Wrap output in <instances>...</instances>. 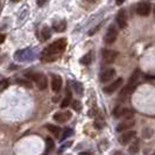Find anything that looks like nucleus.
<instances>
[{"instance_id":"obj_1","label":"nucleus","mask_w":155,"mask_h":155,"mask_svg":"<svg viewBox=\"0 0 155 155\" xmlns=\"http://www.w3.org/2000/svg\"><path fill=\"white\" fill-rule=\"evenodd\" d=\"M67 47V40L65 39H58L56 40L54 43H51L47 49L43 50L42 55V60H45L47 62H51L57 57V55H60Z\"/></svg>"},{"instance_id":"obj_2","label":"nucleus","mask_w":155,"mask_h":155,"mask_svg":"<svg viewBox=\"0 0 155 155\" xmlns=\"http://www.w3.org/2000/svg\"><path fill=\"white\" fill-rule=\"evenodd\" d=\"M26 76L28 77V79L34 81L38 84V87H39L40 90H46L47 89L48 82H47V77L43 74H40V72H27Z\"/></svg>"},{"instance_id":"obj_3","label":"nucleus","mask_w":155,"mask_h":155,"mask_svg":"<svg viewBox=\"0 0 155 155\" xmlns=\"http://www.w3.org/2000/svg\"><path fill=\"white\" fill-rule=\"evenodd\" d=\"M117 38H118V31H117L116 26L111 25L106 31V34H105V36H104V41L106 45H112L116 42Z\"/></svg>"},{"instance_id":"obj_4","label":"nucleus","mask_w":155,"mask_h":155,"mask_svg":"<svg viewBox=\"0 0 155 155\" xmlns=\"http://www.w3.org/2000/svg\"><path fill=\"white\" fill-rule=\"evenodd\" d=\"M152 11V5L148 1H142L137 6V13L141 16H148Z\"/></svg>"},{"instance_id":"obj_5","label":"nucleus","mask_w":155,"mask_h":155,"mask_svg":"<svg viewBox=\"0 0 155 155\" xmlns=\"http://www.w3.org/2000/svg\"><path fill=\"white\" fill-rule=\"evenodd\" d=\"M123 83H124V79L123 78H118L116 81H113L110 85L104 87V92L106 94H112V93L116 92V90H118L120 86L123 85Z\"/></svg>"},{"instance_id":"obj_6","label":"nucleus","mask_w":155,"mask_h":155,"mask_svg":"<svg viewBox=\"0 0 155 155\" xmlns=\"http://www.w3.org/2000/svg\"><path fill=\"white\" fill-rule=\"evenodd\" d=\"M113 114L116 117H118V118H125V119H127V118H132L133 111L127 109V107H117L114 110V112H113Z\"/></svg>"},{"instance_id":"obj_7","label":"nucleus","mask_w":155,"mask_h":155,"mask_svg":"<svg viewBox=\"0 0 155 155\" xmlns=\"http://www.w3.org/2000/svg\"><path fill=\"white\" fill-rule=\"evenodd\" d=\"M103 60L105 63H113L116 57L118 56V53L114 50H110V49H104L103 50Z\"/></svg>"},{"instance_id":"obj_8","label":"nucleus","mask_w":155,"mask_h":155,"mask_svg":"<svg viewBox=\"0 0 155 155\" xmlns=\"http://www.w3.org/2000/svg\"><path fill=\"white\" fill-rule=\"evenodd\" d=\"M116 76V70L110 68V69H105L101 74V83H107L111 79H113V77Z\"/></svg>"},{"instance_id":"obj_9","label":"nucleus","mask_w":155,"mask_h":155,"mask_svg":"<svg viewBox=\"0 0 155 155\" xmlns=\"http://www.w3.org/2000/svg\"><path fill=\"white\" fill-rule=\"evenodd\" d=\"M137 135L135 131H125V133H123L120 137H119V142L121 145H127L131 140L134 139V137Z\"/></svg>"},{"instance_id":"obj_10","label":"nucleus","mask_w":155,"mask_h":155,"mask_svg":"<svg viewBox=\"0 0 155 155\" xmlns=\"http://www.w3.org/2000/svg\"><path fill=\"white\" fill-rule=\"evenodd\" d=\"M117 23L119 26L120 29H124L127 26V16H126V12L125 9H120L117 14Z\"/></svg>"},{"instance_id":"obj_11","label":"nucleus","mask_w":155,"mask_h":155,"mask_svg":"<svg viewBox=\"0 0 155 155\" xmlns=\"http://www.w3.org/2000/svg\"><path fill=\"white\" fill-rule=\"evenodd\" d=\"M134 124H135V121H134V119H133V118H127V119H125L123 123H120V124L118 125L117 131H118V132H124V131H127L128 128L133 127Z\"/></svg>"},{"instance_id":"obj_12","label":"nucleus","mask_w":155,"mask_h":155,"mask_svg":"<svg viewBox=\"0 0 155 155\" xmlns=\"http://www.w3.org/2000/svg\"><path fill=\"white\" fill-rule=\"evenodd\" d=\"M70 118H71V113L69 111H65V112H57L54 114V119L55 121L60 123V124H63L65 121H68Z\"/></svg>"},{"instance_id":"obj_13","label":"nucleus","mask_w":155,"mask_h":155,"mask_svg":"<svg viewBox=\"0 0 155 155\" xmlns=\"http://www.w3.org/2000/svg\"><path fill=\"white\" fill-rule=\"evenodd\" d=\"M135 87H137V85H133V84H130V83H128V84L123 89V91L120 92V94H119V99H120V101L126 99V98H127V97L135 90Z\"/></svg>"},{"instance_id":"obj_14","label":"nucleus","mask_w":155,"mask_h":155,"mask_svg":"<svg viewBox=\"0 0 155 155\" xmlns=\"http://www.w3.org/2000/svg\"><path fill=\"white\" fill-rule=\"evenodd\" d=\"M51 77H53V79H51V89H53L54 92H58L61 90L63 84L62 78L60 77V76H57V75H53Z\"/></svg>"},{"instance_id":"obj_15","label":"nucleus","mask_w":155,"mask_h":155,"mask_svg":"<svg viewBox=\"0 0 155 155\" xmlns=\"http://www.w3.org/2000/svg\"><path fill=\"white\" fill-rule=\"evenodd\" d=\"M71 99H72L71 91H70L69 89H68V91H67V96L64 97L63 101L61 103V107H62V109H65V107H68V106H69V104L71 103Z\"/></svg>"},{"instance_id":"obj_16","label":"nucleus","mask_w":155,"mask_h":155,"mask_svg":"<svg viewBox=\"0 0 155 155\" xmlns=\"http://www.w3.org/2000/svg\"><path fill=\"white\" fill-rule=\"evenodd\" d=\"M55 31H64L65 28H67V22L62 20V21H58V22H55L54 26H53Z\"/></svg>"},{"instance_id":"obj_17","label":"nucleus","mask_w":155,"mask_h":155,"mask_svg":"<svg viewBox=\"0 0 155 155\" xmlns=\"http://www.w3.org/2000/svg\"><path fill=\"white\" fill-rule=\"evenodd\" d=\"M139 78H140V71L139 70H135L133 72V75L131 76V78H130V82L128 83L138 86V84H139Z\"/></svg>"},{"instance_id":"obj_18","label":"nucleus","mask_w":155,"mask_h":155,"mask_svg":"<svg viewBox=\"0 0 155 155\" xmlns=\"http://www.w3.org/2000/svg\"><path fill=\"white\" fill-rule=\"evenodd\" d=\"M41 35H42V40L43 41H47V40L50 39L51 36V31L49 27H43L42 28V31H41Z\"/></svg>"},{"instance_id":"obj_19","label":"nucleus","mask_w":155,"mask_h":155,"mask_svg":"<svg viewBox=\"0 0 155 155\" xmlns=\"http://www.w3.org/2000/svg\"><path fill=\"white\" fill-rule=\"evenodd\" d=\"M128 152H130L132 155L137 154V153L139 152V140H135L132 145L130 146V148H128Z\"/></svg>"},{"instance_id":"obj_20","label":"nucleus","mask_w":155,"mask_h":155,"mask_svg":"<svg viewBox=\"0 0 155 155\" xmlns=\"http://www.w3.org/2000/svg\"><path fill=\"white\" fill-rule=\"evenodd\" d=\"M92 62V54L91 53H87L86 55H84L82 58H81V63L82 64H85V65H89Z\"/></svg>"},{"instance_id":"obj_21","label":"nucleus","mask_w":155,"mask_h":155,"mask_svg":"<svg viewBox=\"0 0 155 155\" xmlns=\"http://www.w3.org/2000/svg\"><path fill=\"white\" fill-rule=\"evenodd\" d=\"M47 128H48L49 132H51L56 137H58V134L61 132V128L57 127V126H55V125H47Z\"/></svg>"},{"instance_id":"obj_22","label":"nucleus","mask_w":155,"mask_h":155,"mask_svg":"<svg viewBox=\"0 0 155 155\" xmlns=\"http://www.w3.org/2000/svg\"><path fill=\"white\" fill-rule=\"evenodd\" d=\"M72 85H74V89H75V91L77 94L79 96H82L83 94V85L81 84V83H78V82H74L72 83Z\"/></svg>"},{"instance_id":"obj_23","label":"nucleus","mask_w":155,"mask_h":155,"mask_svg":"<svg viewBox=\"0 0 155 155\" xmlns=\"http://www.w3.org/2000/svg\"><path fill=\"white\" fill-rule=\"evenodd\" d=\"M46 145H47V152H51L53 149H54V141L53 139H50V138H47L46 140Z\"/></svg>"},{"instance_id":"obj_24","label":"nucleus","mask_w":155,"mask_h":155,"mask_svg":"<svg viewBox=\"0 0 155 155\" xmlns=\"http://www.w3.org/2000/svg\"><path fill=\"white\" fill-rule=\"evenodd\" d=\"M9 85V82H8V79H2V81H0V92L1 91H4V90H6Z\"/></svg>"},{"instance_id":"obj_25","label":"nucleus","mask_w":155,"mask_h":155,"mask_svg":"<svg viewBox=\"0 0 155 155\" xmlns=\"http://www.w3.org/2000/svg\"><path fill=\"white\" fill-rule=\"evenodd\" d=\"M72 133H74V131H72L71 128H67V130L64 131V133L62 134V137H61V139H60V140H61V141H63L64 139L69 138V137L71 135V134H72Z\"/></svg>"},{"instance_id":"obj_26","label":"nucleus","mask_w":155,"mask_h":155,"mask_svg":"<svg viewBox=\"0 0 155 155\" xmlns=\"http://www.w3.org/2000/svg\"><path fill=\"white\" fill-rule=\"evenodd\" d=\"M18 84H20V85H23L26 86V87H31V84L29 81H25V79H18V82H16Z\"/></svg>"},{"instance_id":"obj_27","label":"nucleus","mask_w":155,"mask_h":155,"mask_svg":"<svg viewBox=\"0 0 155 155\" xmlns=\"http://www.w3.org/2000/svg\"><path fill=\"white\" fill-rule=\"evenodd\" d=\"M72 107H74V110H75V111L79 112V111L82 110V104H81V101H75L74 103H72Z\"/></svg>"},{"instance_id":"obj_28","label":"nucleus","mask_w":155,"mask_h":155,"mask_svg":"<svg viewBox=\"0 0 155 155\" xmlns=\"http://www.w3.org/2000/svg\"><path fill=\"white\" fill-rule=\"evenodd\" d=\"M71 143H72V142H68V143H64V145H63L62 147H61V149H60V150H58V152H60V153H61V152H63V150H64V149H65V148L70 147V145H71Z\"/></svg>"},{"instance_id":"obj_29","label":"nucleus","mask_w":155,"mask_h":155,"mask_svg":"<svg viewBox=\"0 0 155 155\" xmlns=\"http://www.w3.org/2000/svg\"><path fill=\"white\" fill-rule=\"evenodd\" d=\"M36 2H38V5H39V6H43V5L47 2V0H38Z\"/></svg>"},{"instance_id":"obj_30","label":"nucleus","mask_w":155,"mask_h":155,"mask_svg":"<svg viewBox=\"0 0 155 155\" xmlns=\"http://www.w3.org/2000/svg\"><path fill=\"white\" fill-rule=\"evenodd\" d=\"M4 41H5V35H4V34H0V45H1Z\"/></svg>"},{"instance_id":"obj_31","label":"nucleus","mask_w":155,"mask_h":155,"mask_svg":"<svg viewBox=\"0 0 155 155\" xmlns=\"http://www.w3.org/2000/svg\"><path fill=\"white\" fill-rule=\"evenodd\" d=\"M116 1H117V4H118V5H121L125 0H116Z\"/></svg>"},{"instance_id":"obj_32","label":"nucleus","mask_w":155,"mask_h":155,"mask_svg":"<svg viewBox=\"0 0 155 155\" xmlns=\"http://www.w3.org/2000/svg\"><path fill=\"white\" fill-rule=\"evenodd\" d=\"M113 155H123L120 152H116V153H113Z\"/></svg>"},{"instance_id":"obj_33","label":"nucleus","mask_w":155,"mask_h":155,"mask_svg":"<svg viewBox=\"0 0 155 155\" xmlns=\"http://www.w3.org/2000/svg\"><path fill=\"white\" fill-rule=\"evenodd\" d=\"M12 2H19V1H21V0H11Z\"/></svg>"},{"instance_id":"obj_34","label":"nucleus","mask_w":155,"mask_h":155,"mask_svg":"<svg viewBox=\"0 0 155 155\" xmlns=\"http://www.w3.org/2000/svg\"><path fill=\"white\" fill-rule=\"evenodd\" d=\"M154 14H155V9H154Z\"/></svg>"},{"instance_id":"obj_35","label":"nucleus","mask_w":155,"mask_h":155,"mask_svg":"<svg viewBox=\"0 0 155 155\" xmlns=\"http://www.w3.org/2000/svg\"><path fill=\"white\" fill-rule=\"evenodd\" d=\"M45 155H48V154H45Z\"/></svg>"},{"instance_id":"obj_36","label":"nucleus","mask_w":155,"mask_h":155,"mask_svg":"<svg viewBox=\"0 0 155 155\" xmlns=\"http://www.w3.org/2000/svg\"><path fill=\"white\" fill-rule=\"evenodd\" d=\"M153 155H155V153H154V154H153Z\"/></svg>"}]
</instances>
